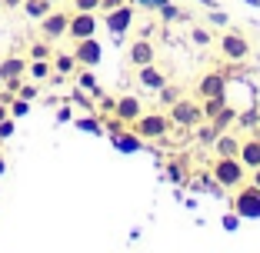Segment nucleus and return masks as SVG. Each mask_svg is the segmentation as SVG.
<instances>
[{
    "label": "nucleus",
    "mask_w": 260,
    "mask_h": 253,
    "mask_svg": "<svg viewBox=\"0 0 260 253\" xmlns=\"http://www.w3.org/2000/svg\"><path fill=\"white\" fill-rule=\"evenodd\" d=\"M210 180L223 190H234L247 180V167L240 163V157H214L210 163Z\"/></svg>",
    "instance_id": "obj_1"
},
{
    "label": "nucleus",
    "mask_w": 260,
    "mask_h": 253,
    "mask_svg": "<svg viewBox=\"0 0 260 253\" xmlns=\"http://www.w3.org/2000/svg\"><path fill=\"white\" fill-rule=\"evenodd\" d=\"M170 127H174V123H170V114H164V110H144L137 120L130 123V130L137 133V137H144V140H167Z\"/></svg>",
    "instance_id": "obj_2"
},
{
    "label": "nucleus",
    "mask_w": 260,
    "mask_h": 253,
    "mask_svg": "<svg viewBox=\"0 0 260 253\" xmlns=\"http://www.w3.org/2000/svg\"><path fill=\"white\" fill-rule=\"evenodd\" d=\"M230 210L237 216H250V220H260V187L257 184H240L234 187V200H230Z\"/></svg>",
    "instance_id": "obj_3"
},
{
    "label": "nucleus",
    "mask_w": 260,
    "mask_h": 253,
    "mask_svg": "<svg viewBox=\"0 0 260 253\" xmlns=\"http://www.w3.org/2000/svg\"><path fill=\"white\" fill-rule=\"evenodd\" d=\"M170 123L174 127H184V130H193L197 123H204V110H200V103L180 97L177 103H170Z\"/></svg>",
    "instance_id": "obj_4"
},
{
    "label": "nucleus",
    "mask_w": 260,
    "mask_h": 253,
    "mask_svg": "<svg viewBox=\"0 0 260 253\" xmlns=\"http://www.w3.org/2000/svg\"><path fill=\"white\" fill-rule=\"evenodd\" d=\"M97 27H100V17H97V10H74V14H70L67 37H70V40L97 37Z\"/></svg>",
    "instance_id": "obj_5"
},
{
    "label": "nucleus",
    "mask_w": 260,
    "mask_h": 253,
    "mask_svg": "<svg viewBox=\"0 0 260 253\" xmlns=\"http://www.w3.org/2000/svg\"><path fill=\"white\" fill-rule=\"evenodd\" d=\"M220 54H223V60H230V63H244L247 57H250V40H247L244 33L227 30L220 37Z\"/></svg>",
    "instance_id": "obj_6"
},
{
    "label": "nucleus",
    "mask_w": 260,
    "mask_h": 253,
    "mask_svg": "<svg viewBox=\"0 0 260 253\" xmlns=\"http://www.w3.org/2000/svg\"><path fill=\"white\" fill-rule=\"evenodd\" d=\"M74 57H77V67H100L104 63V44L97 37L74 40Z\"/></svg>",
    "instance_id": "obj_7"
},
{
    "label": "nucleus",
    "mask_w": 260,
    "mask_h": 253,
    "mask_svg": "<svg viewBox=\"0 0 260 253\" xmlns=\"http://www.w3.org/2000/svg\"><path fill=\"white\" fill-rule=\"evenodd\" d=\"M67 27H70V14L67 10H50L47 17H40V37L57 44L60 37H67Z\"/></svg>",
    "instance_id": "obj_8"
},
{
    "label": "nucleus",
    "mask_w": 260,
    "mask_h": 253,
    "mask_svg": "<svg viewBox=\"0 0 260 253\" xmlns=\"http://www.w3.org/2000/svg\"><path fill=\"white\" fill-rule=\"evenodd\" d=\"M134 17H137V10H134V4H120L117 10H110V14H104V27H107L114 37H120V33H127L130 27H134Z\"/></svg>",
    "instance_id": "obj_9"
},
{
    "label": "nucleus",
    "mask_w": 260,
    "mask_h": 253,
    "mask_svg": "<svg viewBox=\"0 0 260 253\" xmlns=\"http://www.w3.org/2000/svg\"><path fill=\"white\" fill-rule=\"evenodd\" d=\"M153 60H157V47L150 44V37H137L134 44L127 47V63L134 70H137V67H147V63H153Z\"/></svg>",
    "instance_id": "obj_10"
},
{
    "label": "nucleus",
    "mask_w": 260,
    "mask_h": 253,
    "mask_svg": "<svg viewBox=\"0 0 260 253\" xmlns=\"http://www.w3.org/2000/svg\"><path fill=\"white\" fill-rule=\"evenodd\" d=\"M197 97H227V77H223L220 70H210V74H204L197 84Z\"/></svg>",
    "instance_id": "obj_11"
},
{
    "label": "nucleus",
    "mask_w": 260,
    "mask_h": 253,
    "mask_svg": "<svg viewBox=\"0 0 260 253\" xmlns=\"http://www.w3.org/2000/svg\"><path fill=\"white\" fill-rule=\"evenodd\" d=\"M144 100L134 97V93H127V97H117V107H114V117H120L123 123H134L140 114H144Z\"/></svg>",
    "instance_id": "obj_12"
},
{
    "label": "nucleus",
    "mask_w": 260,
    "mask_h": 253,
    "mask_svg": "<svg viewBox=\"0 0 260 253\" xmlns=\"http://www.w3.org/2000/svg\"><path fill=\"white\" fill-rule=\"evenodd\" d=\"M27 63L30 60H23V57H4L0 60V84H17V80H23V74H27Z\"/></svg>",
    "instance_id": "obj_13"
},
{
    "label": "nucleus",
    "mask_w": 260,
    "mask_h": 253,
    "mask_svg": "<svg viewBox=\"0 0 260 253\" xmlns=\"http://www.w3.org/2000/svg\"><path fill=\"white\" fill-rule=\"evenodd\" d=\"M137 80H140V87H144V90H153V93H157L164 84H167V74L157 67V60H153V63H147V67H137Z\"/></svg>",
    "instance_id": "obj_14"
},
{
    "label": "nucleus",
    "mask_w": 260,
    "mask_h": 253,
    "mask_svg": "<svg viewBox=\"0 0 260 253\" xmlns=\"http://www.w3.org/2000/svg\"><path fill=\"white\" fill-rule=\"evenodd\" d=\"M240 140L234 130H223L220 137L214 140V157H240Z\"/></svg>",
    "instance_id": "obj_15"
},
{
    "label": "nucleus",
    "mask_w": 260,
    "mask_h": 253,
    "mask_svg": "<svg viewBox=\"0 0 260 253\" xmlns=\"http://www.w3.org/2000/svg\"><path fill=\"white\" fill-rule=\"evenodd\" d=\"M240 163H244L247 170L260 167V133H253V137H244V140H240Z\"/></svg>",
    "instance_id": "obj_16"
},
{
    "label": "nucleus",
    "mask_w": 260,
    "mask_h": 253,
    "mask_svg": "<svg viewBox=\"0 0 260 253\" xmlns=\"http://www.w3.org/2000/svg\"><path fill=\"white\" fill-rule=\"evenodd\" d=\"M27 77L37 80V84L50 80V77H54V57H50V60H30V63H27Z\"/></svg>",
    "instance_id": "obj_17"
},
{
    "label": "nucleus",
    "mask_w": 260,
    "mask_h": 253,
    "mask_svg": "<svg viewBox=\"0 0 260 253\" xmlns=\"http://www.w3.org/2000/svg\"><path fill=\"white\" fill-rule=\"evenodd\" d=\"M114 143H117V150H123V154H137V150L147 143V140H144V137H137L134 130H120V133L114 137Z\"/></svg>",
    "instance_id": "obj_18"
},
{
    "label": "nucleus",
    "mask_w": 260,
    "mask_h": 253,
    "mask_svg": "<svg viewBox=\"0 0 260 253\" xmlns=\"http://www.w3.org/2000/svg\"><path fill=\"white\" fill-rule=\"evenodd\" d=\"M237 114H240V110L234 107V103H227V107H223V110H220V114H217L210 123H214V127H217L220 133H223V130H234V127H237Z\"/></svg>",
    "instance_id": "obj_19"
},
{
    "label": "nucleus",
    "mask_w": 260,
    "mask_h": 253,
    "mask_svg": "<svg viewBox=\"0 0 260 253\" xmlns=\"http://www.w3.org/2000/svg\"><path fill=\"white\" fill-rule=\"evenodd\" d=\"M220 137V130H217L214 123L207 120V123H197V127H193V140H197L200 147H214V140Z\"/></svg>",
    "instance_id": "obj_20"
},
{
    "label": "nucleus",
    "mask_w": 260,
    "mask_h": 253,
    "mask_svg": "<svg viewBox=\"0 0 260 253\" xmlns=\"http://www.w3.org/2000/svg\"><path fill=\"white\" fill-rule=\"evenodd\" d=\"M74 67H77L74 50H70V54H54V74H57V77H70Z\"/></svg>",
    "instance_id": "obj_21"
},
{
    "label": "nucleus",
    "mask_w": 260,
    "mask_h": 253,
    "mask_svg": "<svg viewBox=\"0 0 260 253\" xmlns=\"http://www.w3.org/2000/svg\"><path fill=\"white\" fill-rule=\"evenodd\" d=\"M227 107V97H204L200 100V110H204V120H214L220 110Z\"/></svg>",
    "instance_id": "obj_22"
},
{
    "label": "nucleus",
    "mask_w": 260,
    "mask_h": 253,
    "mask_svg": "<svg viewBox=\"0 0 260 253\" xmlns=\"http://www.w3.org/2000/svg\"><path fill=\"white\" fill-rule=\"evenodd\" d=\"M20 7H23V14H27V17L40 20V17H47V14H50V7H54V4H47V0H23Z\"/></svg>",
    "instance_id": "obj_23"
},
{
    "label": "nucleus",
    "mask_w": 260,
    "mask_h": 253,
    "mask_svg": "<svg viewBox=\"0 0 260 253\" xmlns=\"http://www.w3.org/2000/svg\"><path fill=\"white\" fill-rule=\"evenodd\" d=\"M77 87H84V90H90L93 97H100V87H97V77H93V67H84L80 74H77Z\"/></svg>",
    "instance_id": "obj_24"
},
{
    "label": "nucleus",
    "mask_w": 260,
    "mask_h": 253,
    "mask_svg": "<svg viewBox=\"0 0 260 253\" xmlns=\"http://www.w3.org/2000/svg\"><path fill=\"white\" fill-rule=\"evenodd\" d=\"M180 97H184V90H180V87H174V84H164L160 90H157V100H160L164 107H170V103H177Z\"/></svg>",
    "instance_id": "obj_25"
},
{
    "label": "nucleus",
    "mask_w": 260,
    "mask_h": 253,
    "mask_svg": "<svg viewBox=\"0 0 260 253\" xmlns=\"http://www.w3.org/2000/svg\"><path fill=\"white\" fill-rule=\"evenodd\" d=\"M50 57H54L50 40H37V44H30V60H50Z\"/></svg>",
    "instance_id": "obj_26"
},
{
    "label": "nucleus",
    "mask_w": 260,
    "mask_h": 253,
    "mask_svg": "<svg viewBox=\"0 0 260 253\" xmlns=\"http://www.w3.org/2000/svg\"><path fill=\"white\" fill-rule=\"evenodd\" d=\"M100 107H97V114L100 117H104V114H110V117H114V107H117V97H110V93H100Z\"/></svg>",
    "instance_id": "obj_27"
},
{
    "label": "nucleus",
    "mask_w": 260,
    "mask_h": 253,
    "mask_svg": "<svg viewBox=\"0 0 260 253\" xmlns=\"http://www.w3.org/2000/svg\"><path fill=\"white\" fill-rule=\"evenodd\" d=\"M27 110H30V100H23L20 93H17V97H14V107H10V117H23Z\"/></svg>",
    "instance_id": "obj_28"
},
{
    "label": "nucleus",
    "mask_w": 260,
    "mask_h": 253,
    "mask_svg": "<svg viewBox=\"0 0 260 253\" xmlns=\"http://www.w3.org/2000/svg\"><path fill=\"white\" fill-rule=\"evenodd\" d=\"M17 93H20L23 100H34V97H37V80H30V84H23V80H20V87H17Z\"/></svg>",
    "instance_id": "obj_29"
},
{
    "label": "nucleus",
    "mask_w": 260,
    "mask_h": 253,
    "mask_svg": "<svg viewBox=\"0 0 260 253\" xmlns=\"http://www.w3.org/2000/svg\"><path fill=\"white\" fill-rule=\"evenodd\" d=\"M77 127H80V130H90V133H100L97 117H84V120H77Z\"/></svg>",
    "instance_id": "obj_30"
},
{
    "label": "nucleus",
    "mask_w": 260,
    "mask_h": 253,
    "mask_svg": "<svg viewBox=\"0 0 260 253\" xmlns=\"http://www.w3.org/2000/svg\"><path fill=\"white\" fill-rule=\"evenodd\" d=\"M190 37H193V44H200V47H207V44H210V30H204V27H193V33H190Z\"/></svg>",
    "instance_id": "obj_31"
},
{
    "label": "nucleus",
    "mask_w": 260,
    "mask_h": 253,
    "mask_svg": "<svg viewBox=\"0 0 260 253\" xmlns=\"http://www.w3.org/2000/svg\"><path fill=\"white\" fill-rule=\"evenodd\" d=\"M14 117H7V120H0V140H7V137H14Z\"/></svg>",
    "instance_id": "obj_32"
},
{
    "label": "nucleus",
    "mask_w": 260,
    "mask_h": 253,
    "mask_svg": "<svg viewBox=\"0 0 260 253\" xmlns=\"http://www.w3.org/2000/svg\"><path fill=\"white\" fill-rule=\"evenodd\" d=\"M74 10H97L100 14V0H74Z\"/></svg>",
    "instance_id": "obj_33"
},
{
    "label": "nucleus",
    "mask_w": 260,
    "mask_h": 253,
    "mask_svg": "<svg viewBox=\"0 0 260 253\" xmlns=\"http://www.w3.org/2000/svg\"><path fill=\"white\" fill-rule=\"evenodd\" d=\"M237 227H240V216L234 213V210H230V213L223 216V230H237Z\"/></svg>",
    "instance_id": "obj_34"
},
{
    "label": "nucleus",
    "mask_w": 260,
    "mask_h": 253,
    "mask_svg": "<svg viewBox=\"0 0 260 253\" xmlns=\"http://www.w3.org/2000/svg\"><path fill=\"white\" fill-rule=\"evenodd\" d=\"M120 4H127V0H100V14H110V10H117Z\"/></svg>",
    "instance_id": "obj_35"
},
{
    "label": "nucleus",
    "mask_w": 260,
    "mask_h": 253,
    "mask_svg": "<svg viewBox=\"0 0 260 253\" xmlns=\"http://www.w3.org/2000/svg\"><path fill=\"white\" fill-rule=\"evenodd\" d=\"M160 17H164V20H174V17H180V14H177V7L164 4V7H160Z\"/></svg>",
    "instance_id": "obj_36"
},
{
    "label": "nucleus",
    "mask_w": 260,
    "mask_h": 253,
    "mask_svg": "<svg viewBox=\"0 0 260 253\" xmlns=\"http://www.w3.org/2000/svg\"><path fill=\"white\" fill-rule=\"evenodd\" d=\"M210 23H217V27H227V17H223V14H217V10H214V14H210Z\"/></svg>",
    "instance_id": "obj_37"
},
{
    "label": "nucleus",
    "mask_w": 260,
    "mask_h": 253,
    "mask_svg": "<svg viewBox=\"0 0 260 253\" xmlns=\"http://www.w3.org/2000/svg\"><path fill=\"white\" fill-rule=\"evenodd\" d=\"M250 184H257V187H260V167H253V170H250Z\"/></svg>",
    "instance_id": "obj_38"
},
{
    "label": "nucleus",
    "mask_w": 260,
    "mask_h": 253,
    "mask_svg": "<svg viewBox=\"0 0 260 253\" xmlns=\"http://www.w3.org/2000/svg\"><path fill=\"white\" fill-rule=\"evenodd\" d=\"M23 0H4V7H20Z\"/></svg>",
    "instance_id": "obj_39"
},
{
    "label": "nucleus",
    "mask_w": 260,
    "mask_h": 253,
    "mask_svg": "<svg viewBox=\"0 0 260 253\" xmlns=\"http://www.w3.org/2000/svg\"><path fill=\"white\" fill-rule=\"evenodd\" d=\"M7 117H10V110L4 107V103H0V120H7Z\"/></svg>",
    "instance_id": "obj_40"
},
{
    "label": "nucleus",
    "mask_w": 260,
    "mask_h": 253,
    "mask_svg": "<svg viewBox=\"0 0 260 253\" xmlns=\"http://www.w3.org/2000/svg\"><path fill=\"white\" fill-rule=\"evenodd\" d=\"M4 170H7V163H4V160H0V173H4Z\"/></svg>",
    "instance_id": "obj_41"
},
{
    "label": "nucleus",
    "mask_w": 260,
    "mask_h": 253,
    "mask_svg": "<svg viewBox=\"0 0 260 253\" xmlns=\"http://www.w3.org/2000/svg\"><path fill=\"white\" fill-rule=\"evenodd\" d=\"M47 4H60V0H47Z\"/></svg>",
    "instance_id": "obj_42"
},
{
    "label": "nucleus",
    "mask_w": 260,
    "mask_h": 253,
    "mask_svg": "<svg viewBox=\"0 0 260 253\" xmlns=\"http://www.w3.org/2000/svg\"><path fill=\"white\" fill-rule=\"evenodd\" d=\"M247 4H260V0H247Z\"/></svg>",
    "instance_id": "obj_43"
},
{
    "label": "nucleus",
    "mask_w": 260,
    "mask_h": 253,
    "mask_svg": "<svg viewBox=\"0 0 260 253\" xmlns=\"http://www.w3.org/2000/svg\"><path fill=\"white\" fill-rule=\"evenodd\" d=\"M0 10H4V0H0Z\"/></svg>",
    "instance_id": "obj_44"
},
{
    "label": "nucleus",
    "mask_w": 260,
    "mask_h": 253,
    "mask_svg": "<svg viewBox=\"0 0 260 253\" xmlns=\"http://www.w3.org/2000/svg\"><path fill=\"white\" fill-rule=\"evenodd\" d=\"M130 4H134V0H130Z\"/></svg>",
    "instance_id": "obj_45"
}]
</instances>
